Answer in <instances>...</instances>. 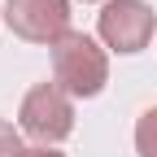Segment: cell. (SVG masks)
Masks as SVG:
<instances>
[{
    "mask_svg": "<svg viewBox=\"0 0 157 157\" xmlns=\"http://www.w3.org/2000/svg\"><path fill=\"white\" fill-rule=\"evenodd\" d=\"M52 74L66 96H96L109 78V57L83 31H70L61 44H52Z\"/></svg>",
    "mask_w": 157,
    "mask_h": 157,
    "instance_id": "obj_1",
    "label": "cell"
},
{
    "mask_svg": "<svg viewBox=\"0 0 157 157\" xmlns=\"http://www.w3.org/2000/svg\"><path fill=\"white\" fill-rule=\"evenodd\" d=\"M22 131L35 135L39 144H57L74 131V105L70 96L57 87V83H39L26 92L22 101Z\"/></svg>",
    "mask_w": 157,
    "mask_h": 157,
    "instance_id": "obj_2",
    "label": "cell"
},
{
    "mask_svg": "<svg viewBox=\"0 0 157 157\" xmlns=\"http://www.w3.org/2000/svg\"><path fill=\"white\" fill-rule=\"evenodd\" d=\"M5 22L31 44H61L70 35V0H9Z\"/></svg>",
    "mask_w": 157,
    "mask_h": 157,
    "instance_id": "obj_3",
    "label": "cell"
},
{
    "mask_svg": "<svg viewBox=\"0 0 157 157\" xmlns=\"http://www.w3.org/2000/svg\"><path fill=\"white\" fill-rule=\"evenodd\" d=\"M153 26H157V17H153V9L144 5V0H109V5L101 9V22H96L101 39L109 48H118V52L148 48Z\"/></svg>",
    "mask_w": 157,
    "mask_h": 157,
    "instance_id": "obj_4",
    "label": "cell"
},
{
    "mask_svg": "<svg viewBox=\"0 0 157 157\" xmlns=\"http://www.w3.org/2000/svg\"><path fill=\"white\" fill-rule=\"evenodd\" d=\"M135 148H140V157H157V105L144 109L135 122Z\"/></svg>",
    "mask_w": 157,
    "mask_h": 157,
    "instance_id": "obj_5",
    "label": "cell"
},
{
    "mask_svg": "<svg viewBox=\"0 0 157 157\" xmlns=\"http://www.w3.org/2000/svg\"><path fill=\"white\" fill-rule=\"evenodd\" d=\"M22 153V144H17V131L5 122V118H0V157H17Z\"/></svg>",
    "mask_w": 157,
    "mask_h": 157,
    "instance_id": "obj_6",
    "label": "cell"
},
{
    "mask_svg": "<svg viewBox=\"0 0 157 157\" xmlns=\"http://www.w3.org/2000/svg\"><path fill=\"white\" fill-rule=\"evenodd\" d=\"M17 157H66V153H52V148H22Z\"/></svg>",
    "mask_w": 157,
    "mask_h": 157,
    "instance_id": "obj_7",
    "label": "cell"
},
{
    "mask_svg": "<svg viewBox=\"0 0 157 157\" xmlns=\"http://www.w3.org/2000/svg\"><path fill=\"white\" fill-rule=\"evenodd\" d=\"M0 17H5V13H0Z\"/></svg>",
    "mask_w": 157,
    "mask_h": 157,
    "instance_id": "obj_8",
    "label": "cell"
}]
</instances>
